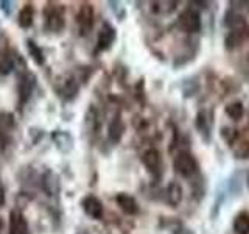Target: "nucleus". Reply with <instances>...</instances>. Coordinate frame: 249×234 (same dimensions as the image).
I'll return each mask as SVG.
<instances>
[{
	"instance_id": "nucleus-1",
	"label": "nucleus",
	"mask_w": 249,
	"mask_h": 234,
	"mask_svg": "<svg viewBox=\"0 0 249 234\" xmlns=\"http://www.w3.org/2000/svg\"><path fill=\"white\" fill-rule=\"evenodd\" d=\"M178 27L185 33H199L201 31V16L193 8H187L178 18Z\"/></svg>"
},
{
	"instance_id": "nucleus-2",
	"label": "nucleus",
	"mask_w": 249,
	"mask_h": 234,
	"mask_svg": "<svg viewBox=\"0 0 249 234\" xmlns=\"http://www.w3.org/2000/svg\"><path fill=\"white\" fill-rule=\"evenodd\" d=\"M175 169L181 176L184 178H192L198 174V162L193 158V155L182 152L176 156L175 159Z\"/></svg>"
},
{
	"instance_id": "nucleus-3",
	"label": "nucleus",
	"mask_w": 249,
	"mask_h": 234,
	"mask_svg": "<svg viewBox=\"0 0 249 234\" xmlns=\"http://www.w3.org/2000/svg\"><path fill=\"white\" fill-rule=\"evenodd\" d=\"M81 206L84 209V213L88 214L90 218H93V220H100V218L103 217V214H105L103 203H101L97 197H93V195H88V197H84L83 201H81Z\"/></svg>"
},
{
	"instance_id": "nucleus-4",
	"label": "nucleus",
	"mask_w": 249,
	"mask_h": 234,
	"mask_svg": "<svg viewBox=\"0 0 249 234\" xmlns=\"http://www.w3.org/2000/svg\"><path fill=\"white\" fill-rule=\"evenodd\" d=\"M76 23L80 27L81 33H88L93 25V8L89 3L81 5L80 11L76 14Z\"/></svg>"
},
{
	"instance_id": "nucleus-5",
	"label": "nucleus",
	"mask_w": 249,
	"mask_h": 234,
	"mask_svg": "<svg viewBox=\"0 0 249 234\" xmlns=\"http://www.w3.org/2000/svg\"><path fill=\"white\" fill-rule=\"evenodd\" d=\"M64 16H62V11L58 10V8H52V10L47 11L45 16V25L50 31H54V33H59V31L64 28Z\"/></svg>"
},
{
	"instance_id": "nucleus-6",
	"label": "nucleus",
	"mask_w": 249,
	"mask_h": 234,
	"mask_svg": "<svg viewBox=\"0 0 249 234\" xmlns=\"http://www.w3.org/2000/svg\"><path fill=\"white\" fill-rule=\"evenodd\" d=\"M115 28L111 25V23L105 22L103 27H101L100 33H98V49L100 50H107L111 49V45L115 41Z\"/></svg>"
},
{
	"instance_id": "nucleus-7",
	"label": "nucleus",
	"mask_w": 249,
	"mask_h": 234,
	"mask_svg": "<svg viewBox=\"0 0 249 234\" xmlns=\"http://www.w3.org/2000/svg\"><path fill=\"white\" fill-rule=\"evenodd\" d=\"M115 201H117V205H119V208L123 211L124 214H128V215H134L139 213V205H137V201L136 198L132 197V195L129 194H119L115 197Z\"/></svg>"
},
{
	"instance_id": "nucleus-8",
	"label": "nucleus",
	"mask_w": 249,
	"mask_h": 234,
	"mask_svg": "<svg viewBox=\"0 0 249 234\" xmlns=\"http://www.w3.org/2000/svg\"><path fill=\"white\" fill-rule=\"evenodd\" d=\"M10 234H28V223L19 211H13L10 217Z\"/></svg>"
},
{
	"instance_id": "nucleus-9",
	"label": "nucleus",
	"mask_w": 249,
	"mask_h": 234,
	"mask_svg": "<svg viewBox=\"0 0 249 234\" xmlns=\"http://www.w3.org/2000/svg\"><path fill=\"white\" fill-rule=\"evenodd\" d=\"M142 161L151 174H158L160 170V153L158 150H154V148H150V150H146L143 153Z\"/></svg>"
},
{
	"instance_id": "nucleus-10",
	"label": "nucleus",
	"mask_w": 249,
	"mask_h": 234,
	"mask_svg": "<svg viewBox=\"0 0 249 234\" xmlns=\"http://www.w3.org/2000/svg\"><path fill=\"white\" fill-rule=\"evenodd\" d=\"M35 88V77L25 74L23 77H20L19 81V96H20V101H27L31 96V91Z\"/></svg>"
},
{
	"instance_id": "nucleus-11",
	"label": "nucleus",
	"mask_w": 249,
	"mask_h": 234,
	"mask_svg": "<svg viewBox=\"0 0 249 234\" xmlns=\"http://www.w3.org/2000/svg\"><path fill=\"white\" fill-rule=\"evenodd\" d=\"M195 125H196V130L201 133V136L206 140L210 139V119L206 111H199L196 114V119H195Z\"/></svg>"
},
{
	"instance_id": "nucleus-12",
	"label": "nucleus",
	"mask_w": 249,
	"mask_h": 234,
	"mask_svg": "<svg viewBox=\"0 0 249 234\" xmlns=\"http://www.w3.org/2000/svg\"><path fill=\"white\" fill-rule=\"evenodd\" d=\"M123 131H124L123 122L120 120V117L117 116L115 119L111 122V125H109V130H107L109 140H111L112 144L120 142V139H122V136H123Z\"/></svg>"
},
{
	"instance_id": "nucleus-13",
	"label": "nucleus",
	"mask_w": 249,
	"mask_h": 234,
	"mask_svg": "<svg viewBox=\"0 0 249 234\" xmlns=\"http://www.w3.org/2000/svg\"><path fill=\"white\" fill-rule=\"evenodd\" d=\"M33 19H35V10L31 5H25L18 14V23L20 28H30L33 25Z\"/></svg>"
},
{
	"instance_id": "nucleus-14",
	"label": "nucleus",
	"mask_w": 249,
	"mask_h": 234,
	"mask_svg": "<svg viewBox=\"0 0 249 234\" xmlns=\"http://www.w3.org/2000/svg\"><path fill=\"white\" fill-rule=\"evenodd\" d=\"M167 201L171 206H178L182 201V187L178 183H171L167 187Z\"/></svg>"
},
{
	"instance_id": "nucleus-15",
	"label": "nucleus",
	"mask_w": 249,
	"mask_h": 234,
	"mask_svg": "<svg viewBox=\"0 0 249 234\" xmlns=\"http://www.w3.org/2000/svg\"><path fill=\"white\" fill-rule=\"evenodd\" d=\"M233 231L235 234H249V214L240 213L233 218Z\"/></svg>"
},
{
	"instance_id": "nucleus-16",
	"label": "nucleus",
	"mask_w": 249,
	"mask_h": 234,
	"mask_svg": "<svg viewBox=\"0 0 249 234\" xmlns=\"http://www.w3.org/2000/svg\"><path fill=\"white\" fill-rule=\"evenodd\" d=\"M42 184H44V189L49 192V195H53L59 191V179L56 175L53 174V172H47Z\"/></svg>"
},
{
	"instance_id": "nucleus-17",
	"label": "nucleus",
	"mask_w": 249,
	"mask_h": 234,
	"mask_svg": "<svg viewBox=\"0 0 249 234\" xmlns=\"http://www.w3.org/2000/svg\"><path fill=\"white\" fill-rule=\"evenodd\" d=\"M226 114H228V117H231L232 120H240L245 114L243 103H240V101H232V103L226 106Z\"/></svg>"
},
{
	"instance_id": "nucleus-18",
	"label": "nucleus",
	"mask_w": 249,
	"mask_h": 234,
	"mask_svg": "<svg viewBox=\"0 0 249 234\" xmlns=\"http://www.w3.org/2000/svg\"><path fill=\"white\" fill-rule=\"evenodd\" d=\"M27 47H28V52H30V55H31V58L35 59L36 64H37V66H42V64H44V61H45V58H44V53H42V50H41V47H37L36 42H35V41H31V39H28V41H27Z\"/></svg>"
},
{
	"instance_id": "nucleus-19",
	"label": "nucleus",
	"mask_w": 249,
	"mask_h": 234,
	"mask_svg": "<svg viewBox=\"0 0 249 234\" xmlns=\"http://www.w3.org/2000/svg\"><path fill=\"white\" fill-rule=\"evenodd\" d=\"M243 28H237V30H231L229 35L226 36V47L228 49H233V47H237L241 39H243Z\"/></svg>"
},
{
	"instance_id": "nucleus-20",
	"label": "nucleus",
	"mask_w": 249,
	"mask_h": 234,
	"mask_svg": "<svg viewBox=\"0 0 249 234\" xmlns=\"http://www.w3.org/2000/svg\"><path fill=\"white\" fill-rule=\"evenodd\" d=\"M78 92V84L75 80H67L64 84V89H62V96L66 100H72Z\"/></svg>"
},
{
	"instance_id": "nucleus-21",
	"label": "nucleus",
	"mask_w": 249,
	"mask_h": 234,
	"mask_svg": "<svg viewBox=\"0 0 249 234\" xmlns=\"http://www.w3.org/2000/svg\"><path fill=\"white\" fill-rule=\"evenodd\" d=\"M5 205V191H3V186L0 184V206Z\"/></svg>"
},
{
	"instance_id": "nucleus-22",
	"label": "nucleus",
	"mask_w": 249,
	"mask_h": 234,
	"mask_svg": "<svg viewBox=\"0 0 249 234\" xmlns=\"http://www.w3.org/2000/svg\"><path fill=\"white\" fill-rule=\"evenodd\" d=\"M2 226H3V223H2V218H0V233H2Z\"/></svg>"
},
{
	"instance_id": "nucleus-23",
	"label": "nucleus",
	"mask_w": 249,
	"mask_h": 234,
	"mask_svg": "<svg viewBox=\"0 0 249 234\" xmlns=\"http://www.w3.org/2000/svg\"><path fill=\"white\" fill-rule=\"evenodd\" d=\"M78 234H86V233H78Z\"/></svg>"
}]
</instances>
